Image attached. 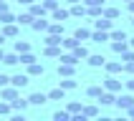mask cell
Here are the masks:
<instances>
[{
  "instance_id": "11a10c76",
  "label": "cell",
  "mask_w": 134,
  "mask_h": 121,
  "mask_svg": "<svg viewBox=\"0 0 134 121\" xmlns=\"http://www.w3.org/2000/svg\"><path fill=\"white\" fill-rule=\"evenodd\" d=\"M132 23H134V15H132Z\"/></svg>"
},
{
  "instance_id": "cb8c5ba5",
  "label": "cell",
  "mask_w": 134,
  "mask_h": 121,
  "mask_svg": "<svg viewBox=\"0 0 134 121\" xmlns=\"http://www.w3.org/2000/svg\"><path fill=\"white\" fill-rule=\"evenodd\" d=\"M74 38L79 40V43H81V40H89V38H91V30H89V28H79V30L74 33Z\"/></svg>"
},
{
  "instance_id": "5b68a950",
  "label": "cell",
  "mask_w": 134,
  "mask_h": 121,
  "mask_svg": "<svg viewBox=\"0 0 134 121\" xmlns=\"http://www.w3.org/2000/svg\"><path fill=\"white\" fill-rule=\"evenodd\" d=\"M114 104L119 106V108H124V111H127L129 106H134V96H132V93H121V96H116V101H114Z\"/></svg>"
},
{
  "instance_id": "9a60e30c",
  "label": "cell",
  "mask_w": 134,
  "mask_h": 121,
  "mask_svg": "<svg viewBox=\"0 0 134 121\" xmlns=\"http://www.w3.org/2000/svg\"><path fill=\"white\" fill-rule=\"evenodd\" d=\"M68 13L74 15V18H83V15H86V5H83V3H74Z\"/></svg>"
},
{
  "instance_id": "f907efd6",
  "label": "cell",
  "mask_w": 134,
  "mask_h": 121,
  "mask_svg": "<svg viewBox=\"0 0 134 121\" xmlns=\"http://www.w3.org/2000/svg\"><path fill=\"white\" fill-rule=\"evenodd\" d=\"M66 3H68V5H74V3H81V0H66Z\"/></svg>"
},
{
  "instance_id": "7a4b0ae2",
  "label": "cell",
  "mask_w": 134,
  "mask_h": 121,
  "mask_svg": "<svg viewBox=\"0 0 134 121\" xmlns=\"http://www.w3.org/2000/svg\"><path fill=\"white\" fill-rule=\"evenodd\" d=\"M18 96H20V88H15L10 83L0 88V98H3V101H13V98H18Z\"/></svg>"
},
{
  "instance_id": "e0dca14e",
  "label": "cell",
  "mask_w": 134,
  "mask_h": 121,
  "mask_svg": "<svg viewBox=\"0 0 134 121\" xmlns=\"http://www.w3.org/2000/svg\"><path fill=\"white\" fill-rule=\"evenodd\" d=\"M99 101H101V104H104V106H111L114 104V101H116V96H114V93H111V91H101V96H99Z\"/></svg>"
},
{
  "instance_id": "5bb4252c",
  "label": "cell",
  "mask_w": 134,
  "mask_h": 121,
  "mask_svg": "<svg viewBox=\"0 0 134 121\" xmlns=\"http://www.w3.org/2000/svg\"><path fill=\"white\" fill-rule=\"evenodd\" d=\"M46 96H48V101H63V96H66V91H63V88L58 86V88H51L48 93H46Z\"/></svg>"
},
{
  "instance_id": "44dd1931",
  "label": "cell",
  "mask_w": 134,
  "mask_h": 121,
  "mask_svg": "<svg viewBox=\"0 0 134 121\" xmlns=\"http://www.w3.org/2000/svg\"><path fill=\"white\" fill-rule=\"evenodd\" d=\"M101 15L104 18H109V20H114V18H119V8H101Z\"/></svg>"
},
{
  "instance_id": "b9f144b4",
  "label": "cell",
  "mask_w": 134,
  "mask_h": 121,
  "mask_svg": "<svg viewBox=\"0 0 134 121\" xmlns=\"http://www.w3.org/2000/svg\"><path fill=\"white\" fill-rule=\"evenodd\" d=\"M43 5H46V10H53V8H58V0H46Z\"/></svg>"
},
{
  "instance_id": "8fae6325",
  "label": "cell",
  "mask_w": 134,
  "mask_h": 121,
  "mask_svg": "<svg viewBox=\"0 0 134 121\" xmlns=\"http://www.w3.org/2000/svg\"><path fill=\"white\" fill-rule=\"evenodd\" d=\"M94 28H96V30H111V20L104 18V15H99L96 20H94Z\"/></svg>"
},
{
  "instance_id": "83f0119b",
  "label": "cell",
  "mask_w": 134,
  "mask_h": 121,
  "mask_svg": "<svg viewBox=\"0 0 134 121\" xmlns=\"http://www.w3.org/2000/svg\"><path fill=\"white\" fill-rule=\"evenodd\" d=\"M20 63H23V66H30V63H36V56H33L30 51L20 53Z\"/></svg>"
},
{
  "instance_id": "ab89813d",
  "label": "cell",
  "mask_w": 134,
  "mask_h": 121,
  "mask_svg": "<svg viewBox=\"0 0 134 121\" xmlns=\"http://www.w3.org/2000/svg\"><path fill=\"white\" fill-rule=\"evenodd\" d=\"M68 116H71L68 111H56V113H53V119H56V121H66Z\"/></svg>"
},
{
  "instance_id": "f6af8a7d",
  "label": "cell",
  "mask_w": 134,
  "mask_h": 121,
  "mask_svg": "<svg viewBox=\"0 0 134 121\" xmlns=\"http://www.w3.org/2000/svg\"><path fill=\"white\" fill-rule=\"evenodd\" d=\"M3 10H8V3H5V0H0V13H3Z\"/></svg>"
},
{
  "instance_id": "e575fe53",
  "label": "cell",
  "mask_w": 134,
  "mask_h": 121,
  "mask_svg": "<svg viewBox=\"0 0 134 121\" xmlns=\"http://www.w3.org/2000/svg\"><path fill=\"white\" fill-rule=\"evenodd\" d=\"M0 23H3V25H5V23H15V15L8 13V10H3V13H0Z\"/></svg>"
},
{
  "instance_id": "74e56055",
  "label": "cell",
  "mask_w": 134,
  "mask_h": 121,
  "mask_svg": "<svg viewBox=\"0 0 134 121\" xmlns=\"http://www.w3.org/2000/svg\"><path fill=\"white\" fill-rule=\"evenodd\" d=\"M10 111H13L10 101H0V113H10Z\"/></svg>"
},
{
  "instance_id": "816d5d0a",
  "label": "cell",
  "mask_w": 134,
  "mask_h": 121,
  "mask_svg": "<svg viewBox=\"0 0 134 121\" xmlns=\"http://www.w3.org/2000/svg\"><path fill=\"white\" fill-rule=\"evenodd\" d=\"M129 48H134V38H129Z\"/></svg>"
},
{
  "instance_id": "484cf974",
  "label": "cell",
  "mask_w": 134,
  "mask_h": 121,
  "mask_svg": "<svg viewBox=\"0 0 134 121\" xmlns=\"http://www.w3.org/2000/svg\"><path fill=\"white\" fill-rule=\"evenodd\" d=\"M74 56H76L79 60H81V58H89V51H86V45H81V43H79V45L74 48Z\"/></svg>"
},
{
  "instance_id": "7402d4cb",
  "label": "cell",
  "mask_w": 134,
  "mask_h": 121,
  "mask_svg": "<svg viewBox=\"0 0 134 121\" xmlns=\"http://www.w3.org/2000/svg\"><path fill=\"white\" fill-rule=\"evenodd\" d=\"M104 68H106V73H119V71H121V60H111V63L106 60Z\"/></svg>"
},
{
  "instance_id": "db71d44e",
  "label": "cell",
  "mask_w": 134,
  "mask_h": 121,
  "mask_svg": "<svg viewBox=\"0 0 134 121\" xmlns=\"http://www.w3.org/2000/svg\"><path fill=\"white\" fill-rule=\"evenodd\" d=\"M124 3H132V0H124Z\"/></svg>"
},
{
  "instance_id": "bcb514c9",
  "label": "cell",
  "mask_w": 134,
  "mask_h": 121,
  "mask_svg": "<svg viewBox=\"0 0 134 121\" xmlns=\"http://www.w3.org/2000/svg\"><path fill=\"white\" fill-rule=\"evenodd\" d=\"M127 113H129V116L134 119V106H129V108H127Z\"/></svg>"
},
{
  "instance_id": "4fadbf2b",
  "label": "cell",
  "mask_w": 134,
  "mask_h": 121,
  "mask_svg": "<svg viewBox=\"0 0 134 121\" xmlns=\"http://www.w3.org/2000/svg\"><path fill=\"white\" fill-rule=\"evenodd\" d=\"M10 106H13V111H25L30 104H28V98H20V96H18V98L10 101Z\"/></svg>"
},
{
  "instance_id": "681fc988",
  "label": "cell",
  "mask_w": 134,
  "mask_h": 121,
  "mask_svg": "<svg viewBox=\"0 0 134 121\" xmlns=\"http://www.w3.org/2000/svg\"><path fill=\"white\" fill-rule=\"evenodd\" d=\"M5 40H8V38L3 35V33H0V48H3V43H5Z\"/></svg>"
},
{
  "instance_id": "7dc6e473",
  "label": "cell",
  "mask_w": 134,
  "mask_h": 121,
  "mask_svg": "<svg viewBox=\"0 0 134 121\" xmlns=\"http://www.w3.org/2000/svg\"><path fill=\"white\" fill-rule=\"evenodd\" d=\"M127 5H129V13L134 15V0H132V3H127Z\"/></svg>"
},
{
  "instance_id": "9c48e42d",
  "label": "cell",
  "mask_w": 134,
  "mask_h": 121,
  "mask_svg": "<svg viewBox=\"0 0 134 121\" xmlns=\"http://www.w3.org/2000/svg\"><path fill=\"white\" fill-rule=\"evenodd\" d=\"M3 63H5V66H18V63H20V53L18 51L5 53V56H3Z\"/></svg>"
},
{
  "instance_id": "f1b7e54d",
  "label": "cell",
  "mask_w": 134,
  "mask_h": 121,
  "mask_svg": "<svg viewBox=\"0 0 134 121\" xmlns=\"http://www.w3.org/2000/svg\"><path fill=\"white\" fill-rule=\"evenodd\" d=\"M61 88H63V91H71V88H76V81H74V76H66V78L61 81Z\"/></svg>"
},
{
  "instance_id": "52a82bcc",
  "label": "cell",
  "mask_w": 134,
  "mask_h": 121,
  "mask_svg": "<svg viewBox=\"0 0 134 121\" xmlns=\"http://www.w3.org/2000/svg\"><path fill=\"white\" fill-rule=\"evenodd\" d=\"M89 40H94V43H106V40H109V30H91V38Z\"/></svg>"
},
{
  "instance_id": "7c38bea8",
  "label": "cell",
  "mask_w": 134,
  "mask_h": 121,
  "mask_svg": "<svg viewBox=\"0 0 134 121\" xmlns=\"http://www.w3.org/2000/svg\"><path fill=\"white\" fill-rule=\"evenodd\" d=\"M74 73H76V66H74V63H58V76L66 78V76H74Z\"/></svg>"
},
{
  "instance_id": "8992f818",
  "label": "cell",
  "mask_w": 134,
  "mask_h": 121,
  "mask_svg": "<svg viewBox=\"0 0 134 121\" xmlns=\"http://www.w3.org/2000/svg\"><path fill=\"white\" fill-rule=\"evenodd\" d=\"M46 101H48V96L41 93V91H36V93H30V96H28V104L30 106H43Z\"/></svg>"
},
{
  "instance_id": "c3c4849f",
  "label": "cell",
  "mask_w": 134,
  "mask_h": 121,
  "mask_svg": "<svg viewBox=\"0 0 134 121\" xmlns=\"http://www.w3.org/2000/svg\"><path fill=\"white\" fill-rule=\"evenodd\" d=\"M18 3H20V5H30V3H33V0H18Z\"/></svg>"
},
{
  "instance_id": "f35d334b",
  "label": "cell",
  "mask_w": 134,
  "mask_h": 121,
  "mask_svg": "<svg viewBox=\"0 0 134 121\" xmlns=\"http://www.w3.org/2000/svg\"><path fill=\"white\" fill-rule=\"evenodd\" d=\"M121 71H124V73H134V60H127V63H121Z\"/></svg>"
},
{
  "instance_id": "f546056e",
  "label": "cell",
  "mask_w": 134,
  "mask_h": 121,
  "mask_svg": "<svg viewBox=\"0 0 134 121\" xmlns=\"http://www.w3.org/2000/svg\"><path fill=\"white\" fill-rule=\"evenodd\" d=\"M28 76H43V66H41V63H30L28 66Z\"/></svg>"
},
{
  "instance_id": "f5cc1de1",
  "label": "cell",
  "mask_w": 134,
  "mask_h": 121,
  "mask_svg": "<svg viewBox=\"0 0 134 121\" xmlns=\"http://www.w3.org/2000/svg\"><path fill=\"white\" fill-rule=\"evenodd\" d=\"M3 56H5V51H3V48H0V60H3Z\"/></svg>"
},
{
  "instance_id": "d6a6232c",
  "label": "cell",
  "mask_w": 134,
  "mask_h": 121,
  "mask_svg": "<svg viewBox=\"0 0 134 121\" xmlns=\"http://www.w3.org/2000/svg\"><path fill=\"white\" fill-rule=\"evenodd\" d=\"M15 51H18V53L30 51V43H28V40H15Z\"/></svg>"
},
{
  "instance_id": "d4e9b609",
  "label": "cell",
  "mask_w": 134,
  "mask_h": 121,
  "mask_svg": "<svg viewBox=\"0 0 134 121\" xmlns=\"http://www.w3.org/2000/svg\"><path fill=\"white\" fill-rule=\"evenodd\" d=\"M46 56H48V58H58L61 56V45H46Z\"/></svg>"
},
{
  "instance_id": "8d00e7d4",
  "label": "cell",
  "mask_w": 134,
  "mask_h": 121,
  "mask_svg": "<svg viewBox=\"0 0 134 121\" xmlns=\"http://www.w3.org/2000/svg\"><path fill=\"white\" fill-rule=\"evenodd\" d=\"M127 60H134V48H132V51L127 48V51L121 53V63H127Z\"/></svg>"
},
{
  "instance_id": "4316f807",
  "label": "cell",
  "mask_w": 134,
  "mask_h": 121,
  "mask_svg": "<svg viewBox=\"0 0 134 121\" xmlns=\"http://www.w3.org/2000/svg\"><path fill=\"white\" fill-rule=\"evenodd\" d=\"M48 33H53V35H63V25H61L58 20H53L51 25H48Z\"/></svg>"
},
{
  "instance_id": "ffe728a7",
  "label": "cell",
  "mask_w": 134,
  "mask_h": 121,
  "mask_svg": "<svg viewBox=\"0 0 134 121\" xmlns=\"http://www.w3.org/2000/svg\"><path fill=\"white\" fill-rule=\"evenodd\" d=\"M127 48H129V38H127V40H114V43H111V51L114 53H124Z\"/></svg>"
},
{
  "instance_id": "2e32d148",
  "label": "cell",
  "mask_w": 134,
  "mask_h": 121,
  "mask_svg": "<svg viewBox=\"0 0 134 121\" xmlns=\"http://www.w3.org/2000/svg\"><path fill=\"white\" fill-rule=\"evenodd\" d=\"M76 45H79V40H76L74 35L71 38H61V51H74Z\"/></svg>"
},
{
  "instance_id": "836d02e7",
  "label": "cell",
  "mask_w": 134,
  "mask_h": 121,
  "mask_svg": "<svg viewBox=\"0 0 134 121\" xmlns=\"http://www.w3.org/2000/svg\"><path fill=\"white\" fill-rule=\"evenodd\" d=\"M81 108H83V104H79V101H71V104H68V113H81Z\"/></svg>"
},
{
  "instance_id": "4dcf8cb0",
  "label": "cell",
  "mask_w": 134,
  "mask_h": 121,
  "mask_svg": "<svg viewBox=\"0 0 134 121\" xmlns=\"http://www.w3.org/2000/svg\"><path fill=\"white\" fill-rule=\"evenodd\" d=\"M101 91H104L101 86H89V88H86V96H89V98H99Z\"/></svg>"
},
{
  "instance_id": "60d3db41",
  "label": "cell",
  "mask_w": 134,
  "mask_h": 121,
  "mask_svg": "<svg viewBox=\"0 0 134 121\" xmlns=\"http://www.w3.org/2000/svg\"><path fill=\"white\" fill-rule=\"evenodd\" d=\"M81 3H83L86 8H94V5H104L106 0H81Z\"/></svg>"
},
{
  "instance_id": "7bdbcfd3",
  "label": "cell",
  "mask_w": 134,
  "mask_h": 121,
  "mask_svg": "<svg viewBox=\"0 0 134 121\" xmlns=\"http://www.w3.org/2000/svg\"><path fill=\"white\" fill-rule=\"evenodd\" d=\"M8 83H10V78H8L5 73H0V88H3V86H8Z\"/></svg>"
},
{
  "instance_id": "1f68e13d",
  "label": "cell",
  "mask_w": 134,
  "mask_h": 121,
  "mask_svg": "<svg viewBox=\"0 0 134 121\" xmlns=\"http://www.w3.org/2000/svg\"><path fill=\"white\" fill-rule=\"evenodd\" d=\"M109 38L111 40H127V33L124 30H109Z\"/></svg>"
},
{
  "instance_id": "d6986e66",
  "label": "cell",
  "mask_w": 134,
  "mask_h": 121,
  "mask_svg": "<svg viewBox=\"0 0 134 121\" xmlns=\"http://www.w3.org/2000/svg\"><path fill=\"white\" fill-rule=\"evenodd\" d=\"M28 13L33 15V18H41V15H46L48 10H46V5H33V3H30V5H28Z\"/></svg>"
},
{
  "instance_id": "6da1fadb",
  "label": "cell",
  "mask_w": 134,
  "mask_h": 121,
  "mask_svg": "<svg viewBox=\"0 0 134 121\" xmlns=\"http://www.w3.org/2000/svg\"><path fill=\"white\" fill-rule=\"evenodd\" d=\"M121 86H124V81H119V78H116L114 73H109V76H106V81H104V88H106V91H111V93H119V91H121Z\"/></svg>"
},
{
  "instance_id": "277c9868",
  "label": "cell",
  "mask_w": 134,
  "mask_h": 121,
  "mask_svg": "<svg viewBox=\"0 0 134 121\" xmlns=\"http://www.w3.org/2000/svg\"><path fill=\"white\" fill-rule=\"evenodd\" d=\"M48 25H51V23L46 20L43 15H41V18H33V23H30V28L36 30V33H48Z\"/></svg>"
},
{
  "instance_id": "30bf717a",
  "label": "cell",
  "mask_w": 134,
  "mask_h": 121,
  "mask_svg": "<svg viewBox=\"0 0 134 121\" xmlns=\"http://www.w3.org/2000/svg\"><path fill=\"white\" fill-rule=\"evenodd\" d=\"M0 33H3L5 38H15V35H18V23H5Z\"/></svg>"
},
{
  "instance_id": "603a6c76",
  "label": "cell",
  "mask_w": 134,
  "mask_h": 121,
  "mask_svg": "<svg viewBox=\"0 0 134 121\" xmlns=\"http://www.w3.org/2000/svg\"><path fill=\"white\" fill-rule=\"evenodd\" d=\"M15 23H18V25H30V23H33V15L30 13H20V15H15Z\"/></svg>"
},
{
  "instance_id": "ba28073f",
  "label": "cell",
  "mask_w": 134,
  "mask_h": 121,
  "mask_svg": "<svg viewBox=\"0 0 134 121\" xmlns=\"http://www.w3.org/2000/svg\"><path fill=\"white\" fill-rule=\"evenodd\" d=\"M66 18H71V13H68V10H66V8H53V10H51V20H66Z\"/></svg>"
},
{
  "instance_id": "ee69618b",
  "label": "cell",
  "mask_w": 134,
  "mask_h": 121,
  "mask_svg": "<svg viewBox=\"0 0 134 121\" xmlns=\"http://www.w3.org/2000/svg\"><path fill=\"white\" fill-rule=\"evenodd\" d=\"M124 83H127V88H129V91H134V78H129V81H124Z\"/></svg>"
},
{
  "instance_id": "ac0fdd59",
  "label": "cell",
  "mask_w": 134,
  "mask_h": 121,
  "mask_svg": "<svg viewBox=\"0 0 134 121\" xmlns=\"http://www.w3.org/2000/svg\"><path fill=\"white\" fill-rule=\"evenodd\" d=\"M104 63H106V58H104V56H99V53L89 56V66H91V68H101Z\"/></svg>"
},
{
  "instance_id": "3957f363",
  "label": "cell",
  "mask_w": 134,
  "mask_h": 121,
  "mask_svg": "<svg viewBox=\"0 0 134 121\" xmlns=\"http://www.w3.org/2000/svg\"><path fill=\"white\" fill-rule=\"evenodd\" d=\"M30 83V76L28 73H15V76H10V86H15V88H25Z\"/></svg>"
},
{
  "instance_id": "d590c367",
  "label": "cell",
  "mask_w": 134,
  "mask_h": 121,
  "mask_svg": "<svg viewBox=\"0 0 134 121\" xmlns=\"http://www.w3.org/2000/svg\"><path fill=\"white\" fill-rule=\"evenodd\" d=\"M81 113H83V116H96V113H99V108H96V106H83V108H81Z\"/></svg>"
}]
</instances>
